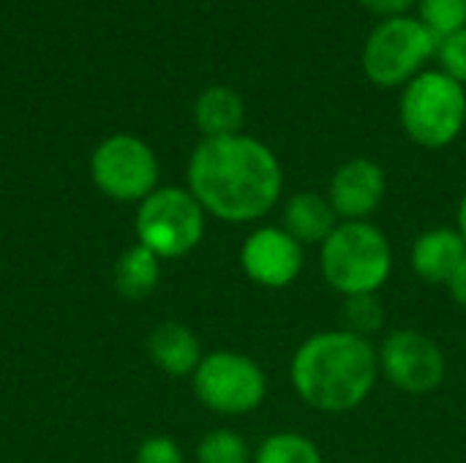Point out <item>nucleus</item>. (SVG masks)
Here are the masks:
<instances>
[{"instance_id":"obj_1","label":"nucleus","mask_w":466,"mask_h":463,"mask_svg":"<svg viewBox=\"0 0 466 463\" xmlns=\"http://www.w3.org/2000/svg\"><path fill=\"white\" fill-rule=\"evenodd\" d=\"M284 175L276 153L246 134L202 139L188 161V191L205 213L243 224L262 218L281 196Z\"/></svg>"},{"instance_id":"obj_2","label":"nucleus","mask_w":466,"mask_h":463,"mask_svg":"<svg viewBox=\"0 0 466 463\" xmlns=\"http://www.w3.org/2000/svg\"><path fill=\"white\" fill-rule=\"evenodd\" d=\"M292 388L317 412L341 415L360 407L377 385L380 355L369 338L325 330L306 338L292 355Z\"/></svg>"},{"instance_id":"obj_3","label":"nucleus","mask_w":466,"mask_h":463,"mask_svg":"<svg viewBox=\"0 0 466 463\" xmlns=\"http://www.w3.org/2000/svg\"><path fill=\"white\" fill-rule=\"evenodd\" d=\"M325 281L344 297L377 295L393 267L388 237L369 221H344L322 243Z\"/></svg>"},{"instance_id":"obj_4","label":"nucleus","mask_w":466,"mask_h":463,"mask_svg":"<svg viewBox=\"0 0 466 463\" xmlns=\"http://www.w3.org/2000/svg\"><path fill=\"white\" fill-rule=\"evenodd\" d=\"M401 126L412 142L437 150L459 139L466 123V90L442 71H423L401 96Z\"/></svg>"},{"instance_id":"obj_5","label":"nucleus","mask_w":466,"mask_h":463,"mask_svg":"<svg viewBox=\"0 0 466 463\" xmlns=\"http://www.w3.org/2000/svg\"><path fill=\"white\" fill-rule=\"evenodd\" d=\"M440 38L418 16H388L366 38L363 71L377 87L410 85L437 55Z\"/></svg>"},{"instance_id":"obj_6","label":"nucleus","mask_w":466,"mask_h":463,"mask_svg":"<svg viewBox=\"0 0 466 463\" xmlns=\"http://www.w3.org/2000/svg\"><path fill=\"white\" fill-rule=\"evenodd\" d=\"M205 235V207L188 188H156L137 207V240L158 259L191 254Z\"/></svg>"},{"instance_id":"obj_7","label":"nucleus","mask_w":466,"mask_h":463,"mask_svg":"<svg viewBox=\"0 0 466 463\" xmlns=\"http://www.w3.org/2000/svg\"><path fill=\"white\" fill-rule=\"evenodd\" d=\"M191 377L197 398L218 415L254 412L268 396L265 371L240 352H210Z\"/></svg>"},{"instance_id":"obj_8","label":"nucleus","mask_w":466,"mask_h":463,"mask_svg":"<svg viewBox=\"0 0 466 463\" xmlns=\"http://www.w3.org/2000/svg\"><path fill=\"white\" fill-rule=\"evenodd\" d=\"M96 188L115 202H142L158 188V158L134 134L106 136L90 156Z\"/></svg>"},{"instance_id":"obj_9","label":"nucleus","mask_w":466,"mask_h":463,"mask_svg":"<svg viewBox=\"0 0 466 463\" xmlns=\"http://www.w3.org/2000/svg\"><path fill=\"white\" fill-rule=\"evenodd\" d=\"M380 371L410 396H426L445 379V355L429 336L418 330H396L380 347Z\"/></svg>"},{"instance_id":"obj_10","label":"nucleus","mask_w":466,"mask_h":463,"mask_svg":"<svg viewBox=\"0 0 466 463\" xmlns=\"http://www.w3.org/2000/svg\"><path fill=\"white\" fill-rule=\"evenodd\" d=\"M240 267L254 284L284 289L303 270V246L281 226H259L240 248Z\"/></svg>"},{"instance_id":"obj_11","label":"nucleus","mask_w":466,"mask_h":463,"mask_svg":"<svg viewBox=\"0 0 466 463\" xmlns=\"http://www.w3.org/2000/svg\"><path fill=\"white\" fill-rule=\"evenodd\" d=\"M385 196V169L371 158L344 161L328 188V202L336 216L347 221H363L371 216Z\"/></svg>"},{"instance_id":"obj_12","label":"nucleus","mask_w":466,"mask_h":463,"mask_svg":"<svg viewBox=\"0 0 466 463\" xmlns=\"http://www.w3.org/2000/svg\"><path fill=\"white\" fill-rule=\"evenodd\" d=\"M466 257V240L459 229L437 226L423 232L410 254V265L418 278L429 284H448Z\"/></svg>"},{"instance_id":"obj_13","label":"nucleus","mask_w":466,"mask_h":463,"mask_svg":"<svg viewBox=\"0 0 466 463\" xmlns=\"http://www.w3.org/2000/svg\"><path fill=\"white\" fill-rule=\"evenodd\" d=\"M150 360L169 377H188L202 363V347L191 327L180 322H161L147 338Z\"/></svg>"},{"instance_id":"obj_14","label":"nucleus","mask_w":466,"mask_h":463,"mask_svg":"<svg viewBox=\"0 0 466 463\" xmlns=\"http://www.w3.org/2000/svg\"><path fill=\"white\" fill-rule=\"evenodd\" d=\"M336 210L328 202V196H319L314 191H300L287 199L284 205V232H289L300 246L325 243L336 224Z\"/></svg>"},{"instance_id":"obj_15","label":"nucleus","mask_w":466,"mask_h":463,"mask_svg":"<svg viewBox=\"0 0 466 463\" xmlns=\"http://www.w3.org/2000/svg\"><path fill=\"white\" fill-rule=\"evenodd\" d=\"M246 120V106L243 98L224 85H213L199 93L194 101V123L205 134V139H218V136H235L240 134Z\"/></svg>"},{"instance_id":"obj_16","label":"nucleus","mask_w":466,"mask_h":463,"mask_svg":"<svg viewBox=\"0 0 466 463\" xmlns=\"http://www.w3.org/2000/svg\"><path fill=\"white\" fill-rule=\"evenodd\" d=\"M158 281H161V259L150 248L137 243L120 254L115 265V287L123 297L145 300L147 295L156 292Z\"/></svg>"},{"instance_id":"obj_17","label":"nucleus","mask_w":466,"mask_h":463,"mask_svg":"<svg viewBox=\"0 0 466 463\" xmlns=\"http://www.w3.org/2000/svg\"><path fill=\"white\" fill-rule=\"evenodd\" d=\"M251 463H322V453L309 437L284 431L262 439Z\"/></svg>"},{"instance_id":"obj_18","label":"nucleus","mask_w":466,"mask_h":463,"mask_svg":"<svg viewBox=\"0 0 466 463\" xmlns=\"http://www.w3.org/2000/svg\"><path fill=\"white\" fill-rule=\"evenodd\" d=\"M197 461L199 463H248L251 450L246 439L232 431V428H216L202 437L197 448Z\"/></svg>"},{"instance_id":"obj_19","label":"nucleus","mask_w":466,"mask_h":463,"mask_svg":"<svg viewBox=\"0 0 466 463\" xmlns=\"http://www.w3.org/2000/svg\"><path fill=\"white\" fill-rule=\"evenodd\" d=\"M341 319H344L347 333L360 336V338H371L382 327L385 311H382V303L377 300V295H355V297L344 300Z\"/></svg>"},{"instance_id":"obj_20","label":"nucleus","mask_w":466,"mask_h":463,"mask_svg":"<svg viewBox=\"0 0 466 463\" xmlns=\"http://www.w3.org/2000/svg\"><path fill=\"white\" fill-rule=\"evenodd\" d=\"M418 19L437 38H445L466 27V0H418Z\"/></svg>"},{"instance_id":"obj_21","label":"nucleus","mask_w":466,"mask_h":463,"mask_svg":"<svg viewBox=\"0 0 466 463\" xmlns=\"http://www.w3.org/2000/svg\"><path fill=\"white\" fill-rule=\"evenodd\" d=\"M437 60L440 71L448 74L451 79L466 85V27L440 38L437 44Z\"/></svg>"},{"instance_id":"obj_22","label":"nucleus","mask_w":466,"mask_h":463,"mask_svg":"<svg viewBox=\"0 0 466 463\" xmlns=\"http://www.w3.org/2000/svg\"><path fill=\"white\" fill-rule=\"evenodd\" d=\"M137 463H186L172 437H147L137 448Z\"/></svg>"},{"instance_id":"obj_23","label":"nucleus","mask_w":466,"mask_h":463,"mask_svg":"<svg viewBox=\"0 0 466 463\" xmlns=\"http://www.w3.org/2000/svg\"><path fill=\"white\" fill-rule=\"evenodd\" d=\"M369 11L380 14L382 19L388 16H401L410 5H415L418 0H360Z\"/></svg>"},{"instance_id":"obj_24","label":"nucleus","mask_w":466,"mask_h":463,"mask_svg":"<svg viewBox=\"0 0 466 463\" xmlns=\"http://www.w3.org/2000/svg\"><path fill=\"white\" fill-rule=\"evenodd\" d=\"M448 287H451V295H453V300L466 308V257L464 262L459 265V270L453 273V278L448 281Z\"/></svg>"},{"instance_id":"obj_25","label":"nucleus","mask_w":466,"mask_h":463,"mask_svg":"<svg viewBox=\"0 0 466 463\" xmlns=\"http://www.w3.org/2000/svg\"><path fill=\"white\" fill-rule=\"evenodd\" d=\"M459 232H461V237L466 240V194L461 196V205H459Z\"/></svg>"}]
</instances>
